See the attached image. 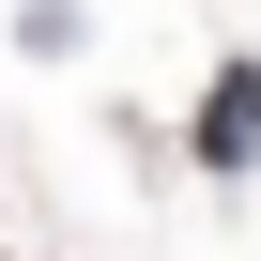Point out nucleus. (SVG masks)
Listing matches in <instances>:
<instances>
[{"mask_svg":"<svg viewBox=\"0 0 261 261\" xmlns=\"http://www.w3.org/2000/svg\"><path fill=\"white\" fill-rule=\"evenodd\" d=\"M200 169H261V62H215V92H200Z\"/></svg>","mask_w":261,"mask_h":261,"instance_id":"1","label":"nucleus"}]
</instances>
